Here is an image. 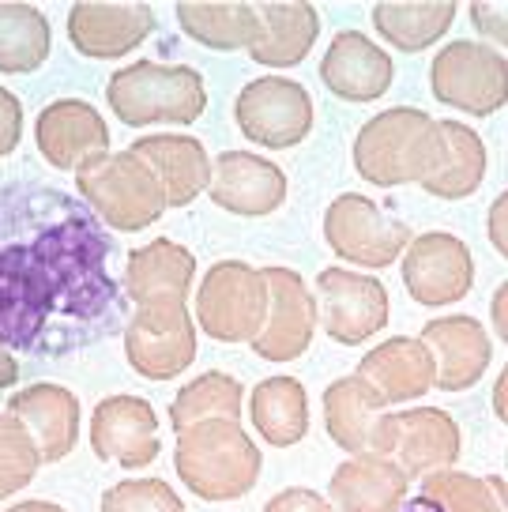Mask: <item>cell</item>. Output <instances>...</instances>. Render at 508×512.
Masks as SVG:
<instances>
[{
	"instance_id": "obj_1",
	"label": "cell",
	"mask_w": 508,
	"mask_h": 512,
	"mask_svg": "<svg viewBox=\"0 0 508 512\" xmlns=\"http://www.w3.org/2000/svg\"><path fill=\"white\" fill-rule=\"evenodd\" d=\"M110 241L57 189H0V347L68 351L117 313Z\"/></svg>"
},
{
	"instance_id": "obj_2",
	"label": "cell",
	"mask_w": 508,
	"mask_h": 512,
	"mask_svg": "<svg viewBox=\"0 0 508 512\" xmlns=\"http://www.w3.org/2000/svg\"><path fill=\"white\" fill-rule=\"evenodd\" d=\"M441 121H433L418 106H392L369 117L354 136V170L377 189L422 185L441 159Z\"/></svg>"
},
{
	"instance_id": "obj_3",
	"label": "cell",
	"mask_w": 508,
	"mask_h": 512,
	"mask_svg": "<svg viewBox=\"0 0 508 512\" xmlns=\"http://www.w3.org/2000/svg\"><path fill=\"white\" fill-rule=\"evenodd\" d=\"M174 471L200 501H238L256 486L264 456L241 422L211 418L177 433Z\"/></svg>"
},
{
	"instance_id": "obj_4",
	"label": "cell",
	"mask_w": 508,
	"mask_h": 512,
	"mask_svg": "<svg viewBox=\"0 0 508 512\" xmlns=\"http://www.w3.org/2000/svg\"><path fill=\"white\" fill-rule=\"evenodd\" d=\"M106 102L128 128L192 125L207 110V87L204 76L189 64L136 61L110 76Z\"/></svg>"
},
{
	"instance_id": "obj_5",
	"label": "cell",
	"mask_w": 508,
	"mask_h": 512,
	"mask_svg": "<svg viewBox=\"0 0 508 512\" xmlns=\"http://www.w3.org/2000/svg\"><path fill=\"white\" fill-rule=\"evenodd\" d=\"M76 189L98 215V223L117 234L147 230L166 215V192L159 177L132 151H113L110 159L76 177Z\"/></svg>"
},
{
	"instance_id": "obj_6",
	"label": "cell",
	"mask_w": 508,
	"mask_h": 512,
	"mask_svg": "<svg viewBox=\"0 0 508 512\" xmlns=\"http://www.w3.org/2000/svg\"><path fill=\"white\" fill-rule=\"evenodd\" d=\"M268 320L264 268L245 260L211 264L196 287V324L215 343H253Z\"/></svg>"
},
{
	"instance_id": "obj_7",
	"label": "cell",
	"mask_w": 508,
	"mask_h": 512,
	"mask_svg": "<svg viewBox=\"0 0 508 512\" xmlns=\"http://www.w3.org/2000/svg\"><path fill=\"white\" fill-rule=\"evenodd\" d=\"M324 241L339 260L354 268L384 272L403 260L414 234L403 219H392L384 208H377V200L362 192H343L324 211Z\"/></svg>"
},
{
	"instance_id": "obj_8",
	"label": "cell",
	"mask_w": 508,
	"mask_h": 512,
	"mask_svg": "<svg viewBox=\"0 0 508 512\" xmlns=\"http://www.w3.org/2000/svg\"><path fill=\"white\" fill-rule=\"evenodd\" d=\"M429 91L467 117H490L508 102V61L486 42H448L429 64Z\"/></svg>"
},
{
	"instance_id": "obj_9",
	"label": "cell",
	"mask_w": 508,
	"mask_h": 512,
	"mask_svg": "<svg viewBox=\"0 0 508 512\" xmlns=\"http://www.w3.org/2000/svg\"><path fill=\"white\" fill-rule=\"evenodd\" d=\"M234 121L249 144L264 151H286L309 140V132L317 125V106L298 80L260 76L238 91Z\"/></svg>"
},
{
	"instance_id": "obj_10",
	"label": "cell",
	"mask_w": 508,
	"mask_h": 512,
	"mask_svg": "<svg viewBox=\"0 0 508 512\" xmlns=\"http://www.w3.org/2000/svg\"><path fill=\"white\" fill-rule=\"evenodd\" d=\"M125 358L147 381H174L196 362V317L189 302H143L125 328Z\"/></svg>"
},
{
	"instance_id": "obj_11",
	"label": "cell",
	"mask_w": 508,
	"mask_h": 512,
	"mask_svg": "<svg viewBox=\"0 0 508 512\" xmlns=\"http://www.w3.org/2000/svg\"><path fill=\"white\" fill-rule=\"evenodd\" d=\"M313 294H317L320 328L339 347H362L388 328L392 298H388L381 275L347 272L343 264H335V268H324L317 275Z\"/></svg>"
},
{
	"instance_id": "obj_12",
	"label": "cell",
	"mask_w": 508,
	"mask_h": 512,
	"mask_svg": "<svg viewBox=\"0 0 508 512\" xmlns=\"http://www.w3.org/2000/svg\"><path fill=\"white\" fill-rule=\"evenodd\" d=\"M34 144L42 159L61 174H87L110 159V125L83 98H57L34 121Z\"/></svg>"
},
{
	"instance_id": "obj_13",
	"label": "cell",
	"mask_w": 508,
	"mask_h": 512,
	"mask_svg": "<svg viewBox=\"0 0 508 512\" xmlns=\"http://www.w3.org/2000/svg\"><path fill=\"white\" fill-rule=\"evenodd\" d=\"M403 287L418 305L441 309L463 302L475 287V256L467 241L448 230H429L407 245L403 253Z\"/></svg>"
},
{
	"instance_id": "obj_14",
	"label": "cell",
	"mask_w": 508,
	"mask_h": 512,
	"mask_svg": "<svg viewBox=\"0 0 508 512\" xmlns=\"http://www.w3.org/2000/svg\"><path fill=\"white\" fill-rule=\"evenodd\" d=\"M264 279H268V320L249 347L264 362H294L309 351V343L317 336V294L302 279V272L283 264L264 268Z\"/></svg>"
},
{
	"instance_id": "obj_15",
	"label": "cell",
	"mask_w": 508,
	"mask_h": 512,
	"mask_svg": "<svg viewBox=\"0 0 508 512\" xmlns=\"http://www.w3.org/2000/svg\"><path fill=\"white\" fill-rule=\"evenodd\" d=\"M324 430L350 456H392L396 415H388L377 388L350 373L324 388Z\"/></svg>"
},
{
	"instance_id": "obj_16",
	"label": "cell",
	"mask_w": 508,
	"mask_h": 512,
	"mask_svg": "<svg viewBox=\"0 0 508 512\" xmlns=\"http://www.w3.org/2000/svg\"><path fill=\"white\" fill-rule=\"evenodd\" d=\"M290 181L271 159L256 151H223L211 162V185L207 196L215 208L241 215V219H264L286 204Z\"/></svg>"
},
{
	"instance_id": "obj_17",
	"label": "cell",
	"mask_w": 508,
	"mask_h": 512,
	"mask_svg": "<svg viewBox=\"0 0 508 512\" xmlns=\"http://www.w3.org/2000/svg\"><path fill=\"white\" fill-rule=\"evenodd\" d=\"M91 448L98 460L121 464L128 471L159 460V415L140 396H106L91 415Z\"/></svg>"
},
{
	"instance_id": "obj_18",
	"label": "cell",
	"mask_w": 508,
	"mask_h": 512,
	"mask_svg": "<svg viewBox=\"0 0 508 512\" xmlns=\"http://www.w3.org/2000/svg\"><path fill=\"white\" fill-rule=\"evenodd\" d=\"M151 4H76L68 8V42L91 61H121L155 31Z\"/></svg>"
},
{
	"instance_id": "obj_19",
	"label": "cell",
	"mask_w": 508,
	"mask_h": 512,
	"mask_svg": "<svg viewBox=\"0 0 508 512\" xmlns=\"http://www.w3.org/2000/svg\"><path fill=\"white\" fill-rule=\"evenodd\" d=\"M422 343L433 351L437 362V392H467L475 388L493 362V339L482 328V320L467 313L433 317L422 328Z\"/></svg>"
},
{
	"instance_id": "obj_20",
	"label": "cell",
	"mask_w": 508,
	"mask_h": 512,
	"mask_svg": "<svg viewBox=\"0 0 508 512\" xmlns=\"http://www.w3.org/2000/svg\"><path fill=\"white\" fill-rule=\"evenodd\" d=\"M396 64L369 34L362 31H339L332 46L320 61V83L343 102H377L392 91Z\"/></svg>"
},
{
	"instance_id": "obj_21",
	"label": "cell",
	"mask_w": 508,
	"mask_h": 512,
	"mask_svg": "<svg viewBox=\"0 0 508 512\" xmlns=\"http://www.w3.org/2000/svg\"><path fill=\"white\" fill-rule=\"evenodd\" d=\"M8 415H16L31 430L42 464H61L80 441V400L64 384L38 381L8 396Z\"/></svg>"
},
{
	"instance_id": "obj_22",
	"label": "cell",
	"mask_w": 508,
	"mask_h": 512,
	"mask_svg": "<svg viewBox=\"0 0 508 512\" xmlns=\"http://www.w3.org/2000/svg\"><path fill=\"white\" fill-rule=\"evenodd\" d=\"M463 456V433L456 418L441 407H411L396 415L392 433V460H396L411 479H426L433 471L456 467Z\"/></svg>"
},
{
	"instance_id": "obj_23",
	"label": "cell",
	"mask_w": 508,
	"mask_h": 512,
	"mask_svg": "<svg viewBox=\"0 0 508 512\" xmlns=\"http://www.w3.org/2000/svg\"><path fill=\"white\" fill-rule=\"evenodd\" d=\"M358 377L381 392V400L392 403H411L433 392L437 384V362L422 336H392L377 343L373 351L358 362Z\"/></svg>"
},
{
	"instance_id": "obj_24",
	"label": "cell",
	"mask_w": 508,
	"mask_h": 512,
	"mask_svg": "<svg viewBox=\"0 0 508 512\" xmlns=\"http://www.w3.org/2000/svg\"><path fill=\"white\" fill-rule=\"evenodd\" d=\"M411 475L392 456H350L332 471L328 501L339 512H399Z\"/></svg>"
},
{
	"instance_id": "obj_25",
	"label": "cell",
	"mask_w": 508,
	"mask_h": 512,
	"mask_svg": "<svg viewBox=\"0 0 508 512\" xmlns=\"http://www.w3.org/2000/svg\"><path fill=\"white\" fill-rule=\"evenodd\" d=\"M128 151L140 155L151 166V174L159 177L162 192H166V208H185L211 185V159L196 136L159 132V136L136 140Z\"/></svg>"
},
{
	"instance_id": "obj_26",
	"label": "cell",
	"mask_w": 508,
	"mask_h": 512,
	"mask_svg": "<svg viewBox=\"0 0 508 512\" xmlns=\"http://www.w3.org/2000/svg\"><path fill=\"white\" fill-rule=\"evenodd\" d=\"M192 283H196V256L170 238L147 241L125 260V290L136 305L189 302Z\"/></svg>"
},
{
	"instance_id": "obj_27",
	"label": "cell",
	"mask_w": 508,
	"mask_h": 512,
	"mask_svg": "<svg viewBox=\"0 0 508 512\" xmlns=\"http://www.w3.org/2000/svg\"><path fill=\"white\" fill-rule=\"evenodd\" d=\"M260 38L249 57L264 68H298L313 53L320 34V16L309 0H286V4H256Z\"/></svg>"
},
{
	"instance_id": "obj_28",
	"label": "cell",
	"mask_w": 508,
	"mask_h": 512,
	"mask_svg": "<svg viewBox=\"0 0 508 512\" xmlns=\"http://www.w3.org/2000/svg\"><path fill=\"white\" fill-rule=\"evenodd\" d=\"M249 418L260 441L271 448H290L309 433V396L305 384L290 373L264 377L249 392Z\"/></svg>"
},
{
	"instance_id": "obj_29",
	"label": "cell",
	"mask_w": 508,
	"mask_h": 512,
	"mask_svg": "<svg viewBox=\"0 0 508 512\" xmlns=\"http://www.w3.org/2000/svg\"><path fill=\"white\" fill-rule=\"evenodd\" d=\"M441 136H445L441 159L433 166V174L422 181V189L437 200H467L486 181V166H490L486 144L475 128L463 121H441Z\"/></svg>"
},
{
	"instance_id": "obj_30",
	"label": "cell",
	"mask_w": 508,
	"mask_h": 512,
	"mask_svg": "<svg viewBox=\"0 0 508 512\" xmlns=\"http://www.w3.org/2000/svg\"><path fill=\"white\" fill-rule=\"evenodd\" d=\"M460 16V4L452 0H429V4H377L373 8V27L392 49L403 53H422L437 46L452 23Z\"/></svg>"
},
{
	"instance_id": "obj_31",
	"label": "cell",
	"mask_w": 508,
	"mask_h": 512,
	"mask_svg": "<svg viewBox=\"0 0 508 512\" xmlns=\"http://www.w3.org/2000/svg\"><path fill=\"white\" fill-rule=\"evenodd\" d=\"M177 23L192 42L219 53L253 49L260 38V16L256 4H177Z\"/></svg>"
},
{
	"instance_id": "obj_32",
	"label": "cell",
	"mask_w": 508,
	"mask_h": 512,
	"mask_svg": "<svg viewBox=\"0 0 508 512\" xmlns=\"http://www.w3.org/2000/svg\"><path fill=\"white\" fill-rule=\"evenodd\" d=\"M53 27L34 4H0V72L31 76L49 61Z\"/></svg>"
},
{
	"instance_id": "obj_33",
	"label": "cell",
	"mask_w": 508,
	"mask_h": 512,
	"mask_svg": "<svg viewBox=\"0 0 508 512\" xmlns=\"http://www.w3.org/2000/svg\"><path fill=\"white\" fill-rule=\"evenodd\" d=\"M241 407H245V388L238 377L230 373H200L196 381H189L170 403V426L177 433L196 426V422H211V418H230L241 422Z\"/></svg>"
},
{
	"instance_id": "obj_34",
	"label": "cell",
	"mask_w": 508,
	"mask_h": 512,
	"mask_svg": "<svg viewBox=\"0 0 508 512\" xmlns=\"http://www.w3.org/2000/svg\"><path fill=\"white\" fill-rule=\"evenodd\" d=\"M422 497L437 512H505L501 505V490H497V475L493 479H478L467 471H433L422 479Z\"/></svg>"
},
{
	"instance_id": "obj_35",
	"label": "cell",
	"mask_w": 508,
	"mask_h": 512,
	"mask_svg": "<svg viewBox=\"0 0 508 512\" xmlns=\"http://www.w3.org/2000/svg\"><path fill=\"white\" fill-rule=\"evenodd\" d=\"M42 467V452L34 445L31 430L16 415L0 411V501L27 490Z\"/></svg>"
},
{
	"instance_id": "obj_36",
	"label": "cell",
	"mask_w": 508,
	"mask_h": 512,
	"mask_svg": "<svg viewBox=\"0 0 508 512\" xmlns=\"http://www.w3.org/2000/svg\"><path fill=\"white\" fill-rule=\"evenodd\" d=\"M98 512H185V501L166 479H125L102 494Z\"/></svg>"
},
{
	"instance_id": "obj_37",
	"label": "cell",
	"mask_w": 508,
	"mask_h": 512,
	"mask_svg": "<svg viewBox=\"0 0 508 512\" xmlns=\"http://www.w3.org/2000/svg\"><path fill=\"white\" fill-rule=\"evenodd\" d=\"M467 19L475 23V31L482 34L486 46H493L497 53L508 49V4H486V0H475V4H467Z\"/></svg>"
},
{
	"instance_id": "obj_38",
	"label": "cell",
	"mask_w": 508,
	"mask_h": 512,
	"mask_svg": "<svg viewBox=\"0 0 508 512\" xmlns=\"http://www.w3.org/2000/svg\"><path fill=\"white\" fill-rule=\"evenodd\" d=\"M23 140V102L0 83V159H8Z\"/></svg>"
},
{
	"instance_id": "obj_39",
	"label": "cell",
	"mask_w": 508,
	"mask_h": 512,
	"mask_svg": "<svg viewBox=\"0 0 508 512\" xmlns=\"http://www.w3.org/2000/svg\"><path fill=\"white\" fill-rule=\"evenodd\" d=\"M264 512H332V501L309 486H286L264 505Z\"/></svg>"
},
{
	"instance_id": "obj_40",
	"label": "cell",
	"mask_w": 508,
	"mask_h": 512,
	"mask_svg": "<svg viewBox=\"0 0 508 512\" xmlns=\"http://www.w3.org/2000/svg\"><path fill=\"white\" fill-rule=\"evenodd\" d=\"M486 238L490 245L497 249V256H505L508 260V189L497 196L486 211Z\"/></svg>"
},
{
	"instance_id": "obj_41",
	"label": "cell",
	"mask_w": 508,
	"mask_h": 512,
	"mask_svg": "<svg viewBox=\"0 0 508 512\" xmlns=\"http://www.w3.org/2000/svg\"><path fill=\"white\" fill-rule=\"evenodd\" d=\"M490 320H493V332H497V339H501V343H508V279L497 290H493Z\"/></svg>"
},
{
	"instance_id": "obj_42",
	"label": "cell",
	"mask_w": 508,
	"mask_h": 512,
	"mask_svg": "<svg viewBox=\"0 0 508 512\" xmlns=\"http://www.w3.org/2000/svg\"><path fill=\"white\" fill-rule=\"evenodd\" d=\"M493 415H497V422L508 426V362L497 373V384H493Z\"/></svg>"
},
{
	"instance_id": "obj_43",
	"label": "cell",
	"mask_w": 508,
	"mask_h": 512,
	"mask_svg": "<svg viewBox=\"0 0 508 512\" xmlns=\"http://www.w3.org/2000/svg\"><path fill=\"white\" fill-rule=\"evenodd\" d=\"M16 381H19V362H16V354L8 351V347H0V392H4V388H12Z\"/></svg>"
},
{
	"instance_id": "obj_44",
	"label": "cell",
	"mask_w": 508,
	"mask_h": 512,
	"mask_svg": "<svg viewBox=\"0 0 508 512\" xmlns=\"http://www.w3.org/2000/svg\"><path fill=\"white\" fill-rule=\"evenodd\" d=\"M4 512H68V509L57 505V501H16V505H8Z\"/></svg>"
},
{
	"instance_id": "obj_45",
	"label": "cell",
	"mask_w": 508,
	"mask_h": 512,
	"mask_svg": "<svg viewBox=\"0 0 508 512\" xmlns=\"http://www.w3.org/2000/svg\"><path fill=\"white\" fill-rule=\"evenodd\" d=\"M497 490H501V505H505V512H508V482L497 479Z\"/></svg>"
},
{
	"instance_id": "obj_46",
	"label": "cell",
	"mask_w": 508,
	"mask_h": 512,
	"mask_svg": "<svg viewBox=\"0 0 508 512\" xmlns=\"http://www.w3.org/2000/svg\"><path fill=\"white\" fill-rule=\"evenodd\" d=\"M505 460H508V456H505Z\"/></svg>"
}]
</instances>
